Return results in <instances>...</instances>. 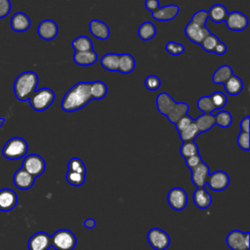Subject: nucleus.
Returning a JSON list of instances; mask_svg holds the SVG:
<instances>
[{
	"label": "nucleus",
	"mask_w": 250,
	"mask_h": 250,
	"mask_svg": "<svg viewBox=\"0 0 250 250\" xmlns=\"http://www.w3.org/2000/svg\"><path fill=\"white\" fill-rule=\"evenodd\" d=\"M91 100L90 82H79L65 93L61 106L65 112H72L83 108Z\"/></svg>",
	"instance_id": "obj_1"
},
{
	"label": "nucleus",
	"mask_w": 250,
	"mask_h": 250,
	"mask_svg": "<svg viewBox=\"0 0 250 250\" xmlns=\"http://www.w3.org/2000/svg\"><path fill=\"white\" fill-rule=\"evenodd\" d=\"M156 107L158 111L162 115H165L169 122L173 124H176L181 117L188 114L189 109L187 103H177L168 93L165 92L158 94L156 97Z\"/></svg>",
	"instance_id": "obj_2"
},
{
	"label": "nucleus",
	"mask_w": 250,
	"mask_h": 250,
	"mask_svg": "<svg viewBox=\"0 0 250 250\" xmlns=\"http://www.w3.org/2000/svg\"><path fill=\"white\" fill-rule=\"evenodd\" d=\"M38 76L34 71H24L15 80L14 92L19 101H28L29 97L36 90Z\"/></svg>",
	"instance_id": "obj_3"
},
{
	"label": "nucleus",
	"mask_w": 250,
	"mask_h": 250,
	"mask_svg": "<svg viewBox=\"0 0 250 250\" xmlns=\"http://www.w3.org/2000/svg\"><path fill=\"white\" fill-rule=\"evenodd\" d=\"M28 150V145L22 138L15 137L10 139L4 146L2 149V154L4 157L10 160L20 159L25 156Z\"/></svg>",
	"instance_id": "obj_4"
},
{
	"label": "nucleus",
	"mask_w": 250,
	"mask_h": 250,
	"mask_svg": "<svg viewBox=\"0 0 250 250\" xmlns=\"http://www.w3.org/2000/svg\"><path fill=\"white\" fill-rule=\"evenodd\" d=\"M56 95L53 90L50 88H41L32 93L28 102L34 110L43 111L53 104Z\"/></svg>",
	"instance_id": "obj_5"
},
{
	"label": "nucleus",
	"mask_w": 250,
	"mask_h": 250,
	"mask_svg": "<svg viewBox=\"0 0 250 250\" xmlns=\"http://www.w3.org/2000/svg\"><path fill=\"white\" fill-rule=\"evenodd\" d=\"M51 246L56 250H73L76 246V237L69 229H58L51 236Z\"/></svg>",
	"instance_id": "obj_6"
},
{
	"label": "nucleus",
	"mask_w": 250,
	"mask_h": 250,
	"mask_svg": "<svg viewBox=\"0 0 250 250\" xmlns=\"http://www.w3.org/2000/svg\"><path fill=\"white\" fill-rule=\"evenodd\" d=\"M250 232H243L238 229L231 230L226 237V243L231 250H249Z\"/></svg>",
	"instance_id": "obj_7"
},
{
	"label": "nucleus",
	"mask_w": 250,
	"mask_h": 250,
	"mask_svg": "<svg viewBox=\"0 0 250 250\" xmlns=\"http://www.w3.org/2000/svg\"><path fill=\"white\" fill-rule=\"evenodd\" d=\"M148 244L154 250H166L170 245L169 234L158 228H153L148 230L146 234Z\"/></svg>",
	"instance_id": "obj_8"
},
{
	"label": "nucleus",
	"mask_w": 250,
	"mask_h": 250,
	"mask_svg": "<svg viewBox=\"0 0 250 250\" xmlns=\"http://www.w3.org/2000/svg\"><path fill=\"white\" fill-rule=\"evenodd\" d=\"M26 172L34 178L43 174L46 168L45 160L38 154H28L23 158L22 167Z\"/></svg>",
	"instance_id": "obj_9"
},
{
	"label": "nucleus",
	"mask_w": 250,
	"mask_h": 250,
	"mask_svg": "<svg viewBox=\"0 0 250 250\" xmlns=\"http://www.w3.org/2000/svg\"><path fill=\"white\" fill-rule=\"evenodd\" d=\"M188 194L182 188H173L167 194L169 206L176 211L184 210L188 204Z\"/></svg>",
	"instance_id": "obj_10"
},
{
	"label": "nucleus",
	"mask_w": 250,
	"mask_h": 250,
	"mask_svg": "<svg viewBox=\"0 0 250 250\" xmlns=\"http://www.w3.org/2000/svg\"><path fill=\"white\" fill-rule=\"evenodd\" d=\"M206 184L212 190L221 191L226 189L229 185V177L225 171H215L209 174Z\"/></svg>",
	"instance_id": "obj_11"
},
{
	"label": "nucleus",
	"mask_w": 250,
	"mask_h": 250,
	"mask_svg": "<svg viewBox=\"0 0 250 250\" xmlns=\"http://www.w3.org/2000/svg\"><path fill=\"white\" fill-rule=\"evenodd\" d=\"M210 33L206 26H200L192 21H189L185 27V34L192 43L200 45L203 39Z\"/></svg>",
	"instance_id": "obj_12"
},
{
	"label": "nucleus",
	"mask_w": 250,
	"mask_h": 250,
	"mask_svg": "<svg viewBox=\"0 0 250 250\" xmlns=\"http://www.w3.org/2000/svg\"><path fill=\"white\" fill-rule=\"evenodd\" d=\"M225 22L229 29L233 31H242L248 25V19L243 13L234 11L228 14Z\"/></svg>",
	"instance_id": "obj_13"
},
{
	"label": "nucleus",
	"mask_w": 250,
	"mask_h": 250,
	"mask_svg": "<svg viewBox=\"0 0 250 250\" xmlns=\"http://www.w3.org/2000/svg\"><path fill=\"white\" fill-rule=\"evenodd\" d=\"M51 247V236L45 231H38L28 240V250H48Z\"/></svg>",
	"instance_id": "obj_14"
},
{
	"label": "nucleus",
	"mask_w": 250,
	"mask_h": 250,
	"mask_svg": "<svg viewBox=\"0 0 250 250\" xmlns=\"http://www.w3.org/2000/svg\"><path fill=\"white\" fill-rule=\"evenodd\" d=\"M191 182L196 188H204L206 185L208 176L210 174L209 167L206 163L201 161L197 166L191 170Z\"/></svg>",
	"instance_id": "obj_15"
},
{
	"label": "nucleus",
	"mask_w": 250,
	"mask_h": 250,
	"mask_svg": "<svg viewBox=\"0 0 250 250\" xmlns=\"http://www.w3.org/2000/svg\"><path fill=\"white\" fill-rule=\"evenodd\" d=\"M18 203L17 193L11 188L0 189V211L9 212L13 210Z\"/></svg>",
	"instance_id": "obj_16"
},
{
	"label": "nucleus",
	"mask_w": 250,
	"mask_h": 250,
	"mask_svg": "<svg viewBox=\"0 0 250 250\" xmlns=\"http://www.w3.org/2000/svg\"><path fill=\"white\" fill-rule=\"evenodd\" d=\"M38 35L44 40H52L57 37L59 32L58 24L52 20L42 21L37 27Z\"/></svg>",
	"instance_id": "obj_17"
},
{
	"label": "nucleus",
	"mask_w": 250,
	"mask_h": 250,
	"mask_svg": "<svg viewBox=\"0 0 250 250\" xmlns=\"http://www.w3.org/2000/svg\"><path fill=\"white\" fill-rule=\"evenodd\" d=\"M35 178L30 175L28 172H26L23 168H20L19 170H17L14 174V178H13V182L14 185L19 188V189H29L33 184H34Z\"/></svg>",
	"instance_id": "obj_18"
},
{
	"label": "nucleus",
	"mask_w": 250,
	"mask_h": 250,
	"mask_svg": "<svg viewBox=\"0 0 250 250\" xmlns=\"http://www.w3.org/2000/svg\"><path fill=\"white\" fill-rule=\"evenodd\" d=\"M180 9L177 5H166L164 7H159L157 10L151 13L152 18L159 21H168L175 19L179 13Z\"/></svg>",
	"instance_id": "obj_19"
},
{
	"label": "nucleus",
	"mask_w": 250,
	"mask_h": 250,
	"mask_svg": "<svg viewBox=\"0 0 250 250\" xmlns=\"http://www.w3.org/2000/svg\"><path fill=\"white\" fill-rule=\"evenodd\" d=\"M89 30L94 37L100 40H106L110 35V30L107 24L99 20H92L90 21Z\"/></svg>",
	"instance_id": "obj_20"
},
{
	"label": "nucleus",
	"mask_w": 250,
	"mask_h": 250,
	"mask_svg": "<svg viewBox=\"0 0 250 250\" xmlns=\"http://www.w3.org/2000/svg\"><path fill=\"white\" fill-rule=\"evenodd\" d=\"M73 61L78 65L88 66L94 64L98 61V55L94 50L75 52L73 55Z\"/></svg>",
	"instance_id": "obj_21"
},
{
	"label": "nucleus",
	"mask_w": 250,
	"mask_h": 250,
	"mask_svg": "<svg viewBox=\"0 0 250 250\" xmlns=\"http://www.w3.org/2000/svg\"><path fill=\"white\" fill-rule=\"evenodd\" d=\"M11 27L17 32L26 31L30 27V20L28 16L21 12L14 14L11 19Z\"/></svg>",
	"instance_id": "obj_22"
},
{
	"label": "nucleus",
	"mask_w": 250,
	"mask_h": 250,
	"mask_svg": "<svg viewBox=\"0 0 250 250\" xmlns=\"http://www.w3.org/2000/svg\"><path fill=\"white\" fill-rule=\"evenodd\" d=\"M192 200L195 206L200 209H206L212 203V197L205 188H197L192 193Z\"/></svg>",
	"instance_id": "obj_23"
},
{
	"label": "nucleus",
	"mask_w": 250,
	"mask_h": 250,
	"mask_svg": "<svg viewBox=\"0 0 250 250\" xmlns=\"http://www.w3.org/2000/svg\"><path fill=\"white\" fill-rule=\"evenodd\" d=\"M207 14H208V19H210L214 22L220 23L226 21V18L229 13L227 8L224 5L215 4L207 11Z\"/></svg>",
	"instance_id": "obj_24"
},
{
	"label": "nucleus",
	"mask_w": 250,
	"mask_h": 250,
	"mask_svg": "<svg viewBox=\"0 0 250 250\" xmlns=\"http://www.w3.org/2000/svg\"><path fill=\"white\" fill-rule=\"evenodd\" d=\"M135 59L130 54H120L119 55V63H118V70L123 74H127L132 72L135 69Z\"/></svg>",
	"instance_id": "obj_25"
},
{
	"label": "nucleus",
	"mask_w": 250,
	"mask_h": 250,
	"mask_svg": "<svg viewBox=\"0 0 250 250\" xmlns=\"http://www.w3.org/2000/svg\"><path fill=\"white\" fill-rule=\"evenodd\" d=\"M224 86H225V89H226V92L230 95V96H235V95H238L242 89H243V82L242 80L232 74L225 83H224Z\"/></svg>",
	"instance_id": "obj_26"
},
{
	"label": "nucleus",
	"mask_w": 250,
	"mask_h": 250,
	"mask_svg": "<svg viewBox=\"0 0 250 250\" xmlns=\"http://www.w3.org/2000/svg\"><path fill=\"white\" fill-rule=\"evenodd\" d=\"M107 94V86L104 82L97 80L90 82V95L92 100H102Z\"/></svg>",
	"instance_id": "obj_27"
},
{
	"label": "nucleus",
	"mask_w": 250,
	"mask_h": 250,
	"mask_svg": "<svg viewBox=\"0 0 250 250\" xmlns=\"http://www.w3.org/2000/svg\"><path fill=\"white\" fill-rule=\"evenodd\" d=\"M194 123L196 124L200 133L207 132L215 125V117L210 113H202L196 119H194Z\"/></svg>",
	"instance_id": "obj_28"
},
{
	"label": "nucleus",
	"mask_w": 250,
	"mask_h": 250,
	"mask_svg": "<svg viewBox=\"0 0 250 250\" xmlns=\"http://www.w3.org/2000/svg\"><path fill=\"white\" fill-rule=\"evenodd\" d=\"M119 63V55L115 53L104 54L101 59L102 66L108 71H117Z\"/></svg>",
	"instance_id": "obj_29"
},
{
	"label": "nucleus",
	"mask_w": 250,
	"mask_h": 250,
	"mask_svg": "<svg viewBox=\"0 0 250 250\" xmlns=\"http://www.w3.org/2000/svg\"><path fill=\"white\" fill-rule=\"evenodd\" d=\"M232 69L229 65L224 64L221 65L219 68L215 70L212 76V80L215 84H224L231 75H232Z\"/></svg>",
	"instance_id": "obj_30"
},
{
	"label": "nucleus",
	"mask_w": 250,
	"mask_h": 250,
	"mask_svg": "<svg viewBox=\"0 0 250 250\" xmlns=\"http://www.w3.org/2000/svg\"><path fill=\"white\" fill-rule=\"evenodd\" d=\"M156 34V27L150 21L143 22L138 29V36L144 41H148L152 39Z\"/></svg>",
	"instance_id": "obj_31"
},
{
	"label": "nucleus",
	"mask_w": 250,
	"mask_h": 250,
	"mask_svg": "<svg viewBox=\"0 0 250 250\" xmlns=\"http://www.w3.org/2000/svg\"><path fill=\"white\" fill-rule=\"evenodd\" d=\"M199 134H200V132H199L196 124L194 123V120L188 128H186L185 130H183L182 132L179 133L180 138L183 141V143L184 142H192V141H194Z\"/></svg>",
	"instance_id": "obj_32"
},
{
	"label": "nucleus",
	"mask_w": 250,
	"mask_h": 250,
	"mask_svg": "<svg viewBox=\"0 0 250 250\" xmlns=\"http://www.w3.org/2000/svg\"><path fill=\"white\" fill-rule=\"evenodd\" d=\"M72 47L75 52L93 50L92 40L87 36H78L72 41Z\"/></svg>",
	"instance_id": "obj_33"
},
{
	"label": "nucleus",
	"mask_w": 250,
	"mask_h": 250,
	"mask_svg": "<svg viewBox=\"0 0 250 250\" xmlns=\"http://www.w3.org/2000/svg\"><path fill=\"white\" fill-rule=\"evenodd\" d=\"M198 109L200 111H202L203 113H210L212 114V112H214L216 109L215 105L213 104V102L210 98V96H203L201 98L198 99L197 104H196Z\"/></svg>",
	"instance_id": "obj_34"
},
{
	"label": "nucleus",
	"mask_w": 250,
	"mask_h": 250,
	"mask_svg": "<svg viewBox=\"0 0 250 250\" xmlns=\"http://www.w3.org/2000/svg\"><path fill=\"white\" fill-rule=\"evenodd\" d=\"M214 117H215V124L220 126L221 128H228L230 126L232 122V116L227 110L219 111L214 115Z\"/></svg>",
	"instance_id": "obj_35"
},
{
	"label": "nucleus",
	"mask_w": 250,
	"mask_h": 250,
	"mask_svg": "<svg viewBox=\"0 0 250 250\" xmlns=\"http://www.w3.org/2000/svg\"><path fill=\"white\" fill-rule=\"evenodd\" d=\"M86 178V174L84 173H78V172H73V171H68L65 175V179L67 183L73 187H80L84 184Z\"/></svg>",
	"instance_id": "obj_36"
},
{
	"label": "nucleus",
	"mask_w": 250,
	"mask_h": 250,
	"mask_svg": "<svg viewBox=\"0 0 250 250\" xmlns=\"http://www.w3.org/2000/svg\"><path fill=\"white\" fill-rule=\"evenodd\" d=\"M199 153L198 151V146L197 145L192 141V142H184L182 146H181V154L182 156L186 159L189 156L195 155Z\"/></svg>",
	"instance_id": "obj_37"
},
{
	"label": "nucleus",
	"mask_w": 250,
	"mask_h": 250,
	"mask_svg": "<svg viewBox=\"0 0 250 250\" xmlns=\"http://www.w3.org/2000/svg\"><path fill=\"white\" fill-rule=\"evenodd\" d=\"M220 40L218 39V37L214 34H212L211 32L203 39V41L201 42V47L203 48L204 51L208 52V53H213V50L215 48V46L217 45V43Z\"/></svg>",
	"instance_id": "obj_38"
},
{
	"label": "nucleus",
	"mask_w": 250,
	"mask_h": 250,
	"mask_svg": "<svg viewBox=\"0 0 250 250\" xmlns=\"http://www.w3.org/2000/svg\"><path fill=\"white\" fill-rule=\"evenodd\" d=\"M210 98H211V100L213 102V104L215 105L216 109H222L223 107H225V105L228 103L227 96L224 93L219 92V91H216V92L212 93L210 95Z\"/></svg>",
	"instance_id": "obj_39"
},
{
	"label": "nucleus",
	"mask_w": 250,
	"mask_h": 250,
	"mask_svg": "<svg viewBox=\"0 0 250 250\" xmlns=\"http://www.w3.org/2000/svg\"><path fill=\"white\" fill-rule=\"evenodd\" d=\"M67 170L86 174V166L83 161L78 157H72L71 159H69L67 163Z\"/></svg>",
	"instance_id": "obj_40"
},
{
	"label": "nucleus",
	"mask_w": 250,
	"mask_h": 250,
	"mask_svg": "<svg viewBox=\"0 0 250 250\" xmlns=\"http://www.w3.org/2000/svg\"><path fill=\"white\" fill-rule=\"evenodd\" d=\"M165 49L170 55L173 56H179L185 52V46L176 41L167 42V44L165 45Z\"/></svg>",
	"instance_id": "obj_41"
},
{
	"label": "nucleus",
	"mask_w": 250,
	"mask_h": 250,
	"mask_svg": "<svg viewBox=\"0 0 250 250\" xmlns=\"http://www.w3.org/2000/svg\"><path fill=\"white\" fill-rule=\"evenodd\" d=\"M161 81L156 75H148L145 79V86L149 91H156L159 89Z\"/></svg>",
	"instance_id": "obj_42"
},
{
	"label": "nucleus",
	"mask_w": 250,
	"mask_h": 250,
	"mask_svg": "<svg viewBox=\"0 0 250 250\" xmlns=\"http://www.w3.org/2000/svg\"><path fill=\"white\" fill-rule=\"evenodd\" d=\"M207 20H208L207 11H205V10H199L198 12H196L195 14H193V16L191 17L190 21L194 22V23L197 24V25L205 26Z\"/></svg>",
	"instance_id": "obj_43"
},
{
	"label": "nucleus",
	"mask_w": 250,
	"mask_h": 250,
	"mask_svg": "<svg viewBox=\"0 0 250 250\" xmlns=\"http://www.w3.org/2000/svg\"><path fill=\"white\" fill-rule=\"evenodd\" d=\"M237 145L238 146L243 149V150H249L250 149V143H249V133L247 132H242L237 136Z\"/></svg>",
	"instance_id": "obj_44"
},
{
	"label": "nucleus",
	"mask_w": 250,
	"mask_h": 250,
	"mask_svg": "<svg viewBox=\"0 0 250 250\" xmlns=\"http://www.w3.org/2000/svg\"><path fill=\"white\" fill-rule=\"evenodd\" d=\"M194 119H192L188 114H186L184 115L183 117H181L175 124L176 126V129L178 131V133L182 132L183 130H185L186 128H188L192 122H193Z\"/></svg>",
	"instance_id": "obj_45"
},
{
	"label": "nucleus",
	"mask_w": 250,
	"mask_h": 250,
	"mask_svg": "<svg viewBox=\"0 0 250 250\" xmlns=\"http://www.w3.org/2000/svg\"><path fill=\"white\" fill-rule=\"evenodd\" d=\"M185 160H186V165H187L188 168H189L190 170H191L192 168H194L195 166H197V165L202 161L201 156H200L199 153H197V154H195V155H192V156H189V157L186 158Z\"/></svg>",
	"instance_id": "obj_46"
},
{
	"label": "nucleus",
	"mask_w": 250,
	"mask_h": 250,
	"mask_svg": "<svg viewBox=\"0 0 250 250\" xmlns=\"http://www.w3.org/2000/svg\"><path fill=\"white\" fill-rule=\"evenodd\" d=\"M10 11H11L10 0H0V19L7 17Z\"/></svg>",
	"instance_id": "obj_47"
},
{
	"label": "nucleus",
	"mask_w": 250,
	"mask_h": 250,
	"mask_svg": "<svg viewBox=\"0 0 250 250\" xmlns=\"http://www.w3.org/2000/svg\"><path fill=\"white\" fill-rule=\"evenodd\" d=\"M145 6H146V9L150 11L151 13L154 12L155 10H157L160 7L158 0H146L145 1Z\"/></svg>",
	"instance_id": "obj_48"
},
{
	"label": "nucleus",
	"mask_w": 250,
	"mask_h": 250,
	"mask_svg": "<svg viewBox=\"0 0 250 250\" xmlns=\"http://www.w3.org/2000/svg\"><path fill=\"white\" fill-rule=\"evenodd\" d=\"M226 52H227V46L222 41H219L213 50V53L217 55H224Z\"/></svg>",
	"instance_id": "obj_49"
},
{
	"label": "nucleus",
	"mask_w": 250,
	"mask_h": 250,
	"mask_svg": "<svg viewBox=\"0 0 250 250\" xmlns=\"http://www.w3.org/2000/svg\"><path fill=\"white\" fill-rule=\"evenodd\" d=\"M249 121H250V117L249 116H245L244 118H242V120L240 121V129L242 132H247L249 133Z\"/></svg>",
	"instance_id": "obj_50"
},
{
	"label": "nucleus",
	"mask_w": 250,
	"mask_h": 250,
	"mask_svg": "<svg viewBox=\"0 0 250 250\" xmlns=\"http://www.w3.org/2000/svg\"><path fill=\"white\" fill-rule=\"evenodd\" d=\"M83 225H84V227L87 228V229H94V228L96 227L97 223H96V221H95L94 219L89 218V219H87V220H85V221L83 222Z\"/></svg>",
	"instance_id": "obj_51"
},
{
	"label": "nucleus",
	"mask_w": 250,
	"mask_h": 250,
	"mask_svg": "<svg viewBox=\"0 0 250 250\" xmlns=\"http://www.w3.org/2000/svg\"><path fill=\"white\" fill-rule=\"evenodd\" d=\"M4 122H5V118H0V127L2 126V124H4Z\"/></svg>",
	"instance_id": "obj_52"
}]
</instances>
